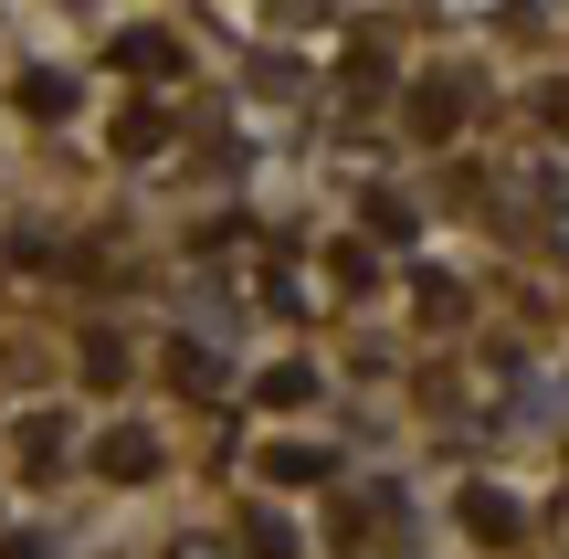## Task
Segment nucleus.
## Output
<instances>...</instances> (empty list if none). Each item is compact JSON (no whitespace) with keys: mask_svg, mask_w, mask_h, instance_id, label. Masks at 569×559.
Returning a JSON list of instances; mask_svg holds the SVG:
<instances>
[{"mask_svg":"<svg viewBox=\"0 0 569 559\" xmlns=\"http://www.w3.org/2000/svg\"><path fill=\"white\" fill-rule=\"evenodd\" d=\"M465 528H475V539H517V528H528V507H517L507 486H465Z\"/></svg>","mask_w":569,"mask_h":559,"instance_id":"nucleus-3","label":"nucleus"},{"mask_svg":"<svg viewBox=\"0 0 569 559\" xmlns=\"http://www.w3.org/2000/svg\"><path fill=\"white\" fill-rule=\"evenodd\" d=\"M96 476L148 486V476H159V433H148V422H106V433H96Z\"/></svg>","mask_w":569,"mask_h":559,"instance_id":"nucleus-1","label":"nucleus"},{"mask_svg":"<svg viewBox=\"0 0 569 559\" xmlns=\"http://www.w3.org/2000/svg\"><path fill=\"white\" fill-rule=\"evenodd\" d=\"M169 370H180V380H190L201 401H222V359H211L201 338H180V349H169Z\"/></svg>","mask_w":569,"mask_h":559,"instance_id":"nucleus-6","label":"nucleus"},{"mask_svg":"<svg viewBox=\"0 0 569 559\" xmlns=\"http://www.w3.org/2000/svg\"><path fill=\"white\" fill-rule=\"evenodd\" d=\"M0 559H53V549H42V539H0Z\"/></svg>","mask_w":569,"mask_h":559,"instance_id":"nucleus-15","label":"nucleus"},{"mask_svg":"<svg viewBox=\"0 0 569 559\" xmlns=\"http://www.w3.org/2000/svg\"><path fill=\"white\" fill-rule=\"evenodd\" d=\"M453 106H465V84H422V96H411V127H422V138H443Z\"/></svg>","mask_w":569,"mask_h":559,"instance_id":"nucleus-9","label":"nucleus"},{"mask_svg":"<svg viewBox=\"0 0 569 559\" xmlns=\"http://www.w3.org/2000/svg\"><path fill=\"white\" fill-rule=\"evenodd\" d=\"M11 443H21V465H32V476H53V465H63V422H53V412H32Z\"/></svg>","mask_w":569,"mask_h":559,"instance_id":"nucleus-4","label":"nucleus"},{"mask_svg":"<svg viewBox=\"0 0 569 559\" xmlns=\"http://www.w3.org/2000/svg\"><path fill=\"white\" fill-rule=\"evenodd\" d=\"M243 539H253V559H296V528L274 507H243Z\"/></svg>","mask_w":569,"mask_h":559,"instance_id":"nucleus-7","label":"nucleus"},{"mask_svg":"<svg viewBox=\"0 0 569 559\" xmlns=\"http://www.w3.org/2000/svg\"><path fill=\"white\" fill-rule=\"evenodd\" d=\"M21 117H74V84L63 74H21Z\"/></svg>","mask_w":569,"mask_h":559,"instance_id":"nucleus-8","label":"nucleus"},{"mask_svg":"<svg viewBox=\"0 0 569 559\" xmlns=\"http://www.w3.org/2000/svg\"><path fill=\"white\" fill-rule=\"evenodd\" d=\"M369 232H380V243H411L422 222H411V201H390V190H369Z\"/></svg>","mask_w":569,"mask_h":559,"instance_id":"nucleus-11","label":"nucleus"},{"mask_svg":"<svg viewBox=\"0 0 569 559\" xmlns=\"http://www.w3.org/2000/svg\"><path fill=\"white\" fill-rule=\"evenodd\" d=\"M538 117H549V127H569V84H549V96H538Z\"/></svg>","mask_w":569,"mask_h":559,"instance_id":"nucleus-14","label":"nucleus"},{"mask_svg":"<svg viewBox=\"0 0 569 559\" xmlns=\"http://www.w3.org/2000/svg\"><path fill=\"white\" fill-rule=\"evenodd\" d=\"M117 63H127V74H159V84H169L190 53H180V32H169V21H138V32H117Z\"/></svg>","mask_w":569,"mask_h":559,"instance_id":"nucleus-2","label":"nucleus"},{"mask_svg":"<svg viewBox=\"0 0 569 559\" xmlns=\"http://www.w3.org/2000/svg\"><path fill=\"white\" fill-rule=\"evenodd\" d=\"M264 476H274V486H327L338 465H327V455H306V443H274V455H264Z\"/></svg>","mask_w":569,"mask_h":559,"instance_id":"nucleus-5","label":"nucleus"},{"mask_svg":"<svg viewBox=\"0 0 569 559\" xmlns=\"http://www.w3.org/2000/svg\"><path fill=\"white\" fill-rule=\"evenodd\" d=\"M117 148H127V159H148V148H169V117H148V106H138V117L117 127Z\"/></svg>","mask_w":569,"mask_h":559,"instance_id":"nucleus-12","label":"nucleus"},{"mask_svg":"<svg viewBox=\"0 0 569 559\" xmlns=\"http://www.w3.org/2000/svg\"><path fill=\"white\" fill-rule=\"evenodd\" d=\"M422 317H432V328H453V317H465V296H453L443 274H422Z\"/></svg>","mask_w":569,"mask_h":559,"instance_id":"nucleus-13","label":"nucleus"},{"mask_svg":"<svg viewBox=\"0 0 569 559\" xmlns=\"http://www.w3.org/2000/svg\"><path fill=\"white\" fill-rule=\"evenodd\" d=\"M264 401H274V412H306V401H317V370H306V359H284V370L264 380Z\"/></svg>","mask_w":569,"mask_h":559,"instance_id":"nucleus-10","label":"nucleus"}]
</instances>
